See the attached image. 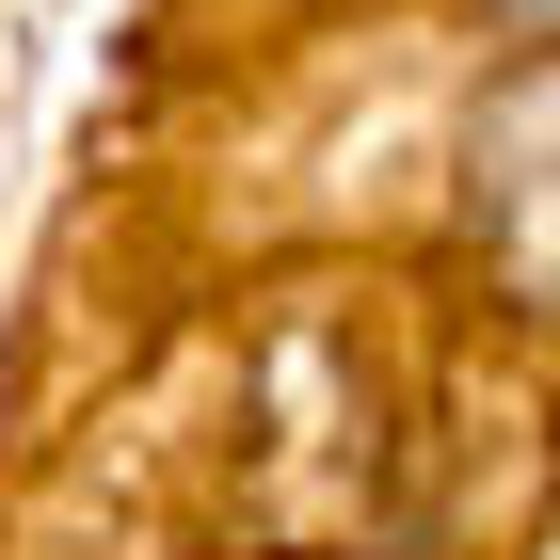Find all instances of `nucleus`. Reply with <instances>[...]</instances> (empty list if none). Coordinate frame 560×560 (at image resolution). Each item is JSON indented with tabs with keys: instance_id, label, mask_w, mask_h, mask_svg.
Returning <instances> with one entry per match:
<instances>
[{
	"instance_id": "f257e3e1",
	"label": "nucleus",
	"mask_w": 560,
	"mask_h": 560,
	"mask_svg": "<svg viewBox=\"0 0 560 560\" xmlns=\"http://www.w3.org/2000/svg\"><path fill=\"white\" fill-rule=\"evenodd\" d=\"M513 192V289H545V81H513V113L480 129V209Z\"/></svg>"
},
{
	"instance_id": "f03ea898",
	"label": "nucleus",
	"mask_w": 560,
	"mask_h": 560,
	"mask_svg": "<svg viewBox=\"0 0 560 560\" xmlns=\"http://www.w3.org/2000/svg\"><path fill=\"white\" fill-rule=\"evenodd\" d=\"M480 16H497V33H513V48H545V0H480Z\"/></svg>"
}]
</instances>
